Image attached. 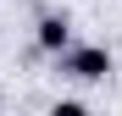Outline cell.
<instances>
[{
    "label": "cell",
    "instance_id": "cell-1",
    "mask_svg": "<svg viewBox=\"0 0 122 116\" xmlns=\"http://www.w3.org/2000/svg\"><path fill=\"white\" fill-rule=\"evenodd\" d=\"M56 72L72 77V83H106V77L117 72V61H111L106 44H78V39H72V44L56 55Z\"/></svg>",
    "mask_w": 122,
    "mask_h": 116
},
{
    "label": "cell",
    "instance_id": "cell-2",
    "mask_svg": "<svg viewBox=\"0 0 122 116\" xmlns=\"http://www.w3.org/2000/svg\"><path fill=\"white\" fill-rule=\"evenodd\" d=\"M33 44L45 50V55H61V50L72 44V17H67V11H45V17L33 22Z\"/></svg>",
    "mask_w": 122,
    "mask_h": 116
},
{
    "label": "cell",
    "instance_id": "cell-3",
    "mask_svg": "<svg viewBox=\"0 0 122 116\" xmlns=\"http://www.w3.org/2000/svg\"><path fill=\"white\" fill-rule=\"evenodd\" d=\"M45 116H94V111H89L83 100H56V105H50Z\"/></svg>",
    "mask_w": 122,
    "mask_h": 116
}]
</instances>
